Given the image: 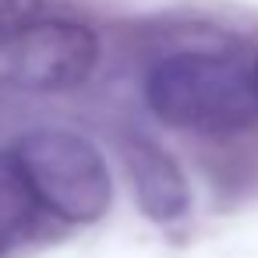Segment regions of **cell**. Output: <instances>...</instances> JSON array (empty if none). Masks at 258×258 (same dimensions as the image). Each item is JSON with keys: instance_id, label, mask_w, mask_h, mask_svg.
Masks as SVG:
<instances>
[{"instance_id": "obj_5", "label": "cell", "mask_w": 258, "mask_h": 258, "mask_svg": "<svg viewBox=\"0 0 258 258\" xmlns=\"http://www.w3.org/2000/svg\"><path fill=\"white\" fill-rule=\"evenodd\" d=\"M36 195L15 159V152H0V254L11 251L36 223Z\"/></svg>"}, {"instance_id": "obj_4", "label": "cell", "mask_w": 258, "mask_h": 258, "mask_svg": "<svg viewBox=\"0 0 258 258\" xmlns=\"http://www.w3.org/2000/svg\"><path fill=\"white\" fill-rule=\"evenodd\" d=\"M127 177L138 209L156 223H177L191 209V187L180 163L149 138H131L124 149Z\"/></svg>"}, {"instance_id": "obj_7", "label": "cell", "mask_w": 258, "mask_h": 258, "mask_svg": "<svg viewBox=\"0 0 258 258\" xmlns=\"http://www.w3.org/2000/svg\"><path fill=\"white\" fill-rule=\"evenodd\" d=\"M254 92H258V64H254Z\"/></svg>"}, {"instance_id": "obj_2", "label": "cell", "mask_w": 258, "mask_h": 258, "mask_svg": "<svg viewBox=\"0 0 258 258\" xmlns=\"http://www.w3.org/2000/svg\"><path fill=\"white\" fill-rule=\"evenodd\" d=\"M15 159L36 195V205L64 223H96L113 202V180L103 152L78 131H29Z\"/></svg>"}, {"instance_id": "obj_6", "label": "cell", "mask_w": 258, "mask_h": 258, "mask_svg": "<svg viewBox=\"0 0 258 258\" xmlns=\"http://www.w3.org/2000/svg\"><path fill=\"white\" fill-rule=\"evenodd\" d=\"M43 15V0H0V43L36 25Z\"/></svg>"}, {"instance_id": "obj_1", "label": "cell", "mask_w": 258, "mask_h": 258, "mask_svg": "<svg viewBox=\"0 0 258 258\" xmlns=\"http://www.w3.org/2000/svg\"><path fill=\"white\" fill-rule=\"evenodd\" d=\"M145 103L166 127L240 131L258 117L254 64L209 50L170 53L149 68Z\"/></svg>"}, {"instance_id": "obj_3", "label": "cell", "mask_w": 258, "mask_h": 258, "mask_svg": "<svg viewBox=\"0 0 258 258\" xmlns=\"http://www.w3.org/2000/svg\"><path fill=\"white\" fill-rule=\"evenodd\" d=\"M99 60V39L82 22L39 18L0 43V82L29 92L78 89Z\"/></svg>"}]
</instances>
